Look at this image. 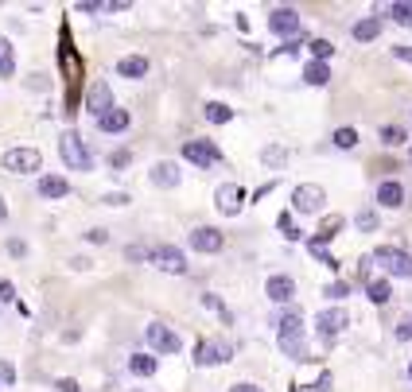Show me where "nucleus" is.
<instances>
[{
  "label": "nucleus",
  "instance_id": "42",
  "mask_svg": "<svg viewBox=\"0 0 412 392\" xmlns=\"http://www.w3.org/2000/svg\"><path fill=\"white\" fill-rule=\"evenodd\" d=\"M70 268H78V272H90L93 260H90V257H70Z\"/></svg>",
  "mask_w": 412,
  "mask_h": 392
},
{
  "label": "nucleus",
  "instance_id": "4",
  "mask_svg": "<svg viewBox=\"0 0 412 392\" xmlns=\"http://www.w3.org/2000/svg\"><path fill=\"white\" fill-rule=\"evenodd\" d=\"M144 342H148L152 353H179L183 350V338L168 323H148L144 326Z\"/></svg>",
  "mask_w": 412,
  "mask_h": 392
},
{
  "label": "nucleus",
  "instance_id": "29",
  "mask_svg": "<svg viewBox=\"0 0 412 392\" xmlns=\"http://www.w3.org/2000/svg\"><path fill=\"white\" fill-rule=\"evenodd\" d=\"M404 140H408L404 125H385V128H381V144H385V148H401Z\"/></svg>",
  "mask_w": 412,
  "mask_h": 392
},
{
  "label": "nucleus",
  "instance_id": "44",
  "mask_svg": "<svg viewBox=\"0 0 412 392\" xmlns=\"http://www.w3.org/2000/svg\"><path fill=\"white\" fill-rule=\"evenodd\" d=\"M12 295H16V288H12L8 280H0V299H12Z\"/></svg>",
  "mask_w": 412,
  "mask_h": 392
},
{
  "label": "nucleus",
  "instance_id": "5",
  "mask_svg": "<svg viewBox=\"0 0 412 392\" xmlns=\"http://www.w3.org/2000/svg\"><path fill=\"white\" fill-rule=\"evenodd\" d=\"M148 264H156L160 272H171V276H187V272H191L183 249H175V245H156V249H148Z\"/></svg>",
  "mask_w": 412,
  "mask_h": 392
},
{
  "label": "nucleus",
  "instance_id": "2",
  "mask_svg": "<svg viewBox=\"0 0 412 392\" xmlns=\"http://www.w3.org/2000/svg\"><path fill=\"white\" fill-rule=\"evenodd\" d=\"M59 151H62V163H67L70 171H93V151L82 144L78 133H62L59 136Z\"/></svg>",
  "mask_w": 412,
  "mask_h": 392
},
{
  "label": "nucleus",
  "instance_id": "1",
  "mask_svg": "<svg viewBox=\"0 0 412 392\" xmlns=\"http://www.w3.org/2000/svg\"><path fill=\"white\" fill-rule=\"evenodd\" d=\"M277 346L292 361H307V358H312L307 338H303V315H300V311H284V315H280V323H277Z\"/></svg>",
  "mask_w": 412,
  "mask_h": 392
},
{
  "label": "nucleus",
  "instance_id": "37",
  "mask_svg": "<svg viewBox=\"0 0 412 392\" xmlns=\"http://www.w3.org/2000/svg\"><path fill=\"white\" fill-rule=\"evenodd\" d=\"M86 241H90V245H105V241H109V229H101V226H93V229H90V234H86Z\"/></svg>",
  "mask_w": 412,
  "mask_h": 392
},
{
  "label": "nucleus",
  "instance_id": "26",
  "mask_svg": "<svg viewBox=\"0 0 412 392\" xmlns=\"http://www.w3.org/2000/svg\"><path fill=\"white\" fill-rule=\"evenodd\" d=\"M128 369H133L136 377H152L156 373V358H152V353H133V358H128Z\"/></svg>",
  "mask_w": 412,
  "mask_h": 392
},
{
  "label": "nucleus",
  "instance_id": "17",
  "mask_svg": "<svg viewBox=\"0 0 412 392\" xmlns=\"http://www.w3.org/2000/svg\"><path fill=\"white\" fill-rule=\"evenodd\" d=\"M117 74L128 78V82H140V78H148V59L144 55H125V59H117Z\"/></svg>",
  "mask_w": 412,
  "mask_h": 392
},
{
  "label": "nucleus",
  "instance_id": "45",
  "mask_svg": "<svg viewBox=\"0 0 412 392\" xmlns=\"http://www.w3.org/2000/svg\"><path fill=\"white\" fill-rule=\"evenodd\" d=\"M8 252H12V257H24L27 245H24V241H8Z\"/></svg>",
  "mask_w": 412,
  "mask_h": 392
},
{
  "label": "nucleus",
  "instance_id": "6",
  "mask_svg": "<svg viewBox=\"0 0 412 392\" xmlns=\"http://www.w3.org/2000/svg\"><path fill=\"white\" fill-rule=\"evenodd\" d=\"M269 32L272 35H280V39H300V35H307L303 32V20H300V12L295 8H272L269 12Z\"/></svg>",
  "mask_w": 412,
  "mask_h": 392
},
{
  "label": "nucleus",
  "instance_id": "36",
  "mask_svg": "<svg viewBox=\"0 0 412 392\" xmlns=\"http://www.w3.org/2000/svg\"><path fill=\"white\" fill-rule=\"evenodd\" d=\"M202 307H211V311H218V315H222V318H226V323H230V311H226V303H222V299H218V295H202Z\"/></svg>",
  "mask_w": 412,
  "mask_h": 392
},
{
  "label": "nucleus",
  "instance_id": "22",
  "mask_svg": "<svg viewBox=\"0 0 412 392\" xmlns=\"http://www.w3.org/2000/svg\"><path fill=\"white\" fill-rule=\"evenodd\" d=\"M202 117L211 121V125H230V121H234V109H230L226 101H206V105H202Z\"/></svg>",
  "mask_w": 412,
  "mask_h": 392
},
{
  "label": "nucleus",
  "instance_id": "13",
  "mask_svg": "<svg viewBox=\"0 0 412 392\" xmlns=\"http://www.w3.org/2000/svg\"><path fill=\"white\" fill-rule=\"evenodd\" d=\"M191 249L194 252H222L226 249V237H222V229H214V226H194L191 229Z\"/></svg>",
  "mask_w": 412,
  "mask_h": 392
},
{
  "label": "nucleus",
  "instance_id": "31",
  "mask_svg": "<svg viewBox=\"0 0 412 392\" xmlns=\"http://www.w3.org/2000/svg\"><path fill=\"white\" fill-rule=\"evenodd\" d=\"M331 144H335V148H354V144H358V133H354V128H338L335 136H331Z\"/></svg>",
  "mask_w": 412,
  "mask_h": 392
},
{
  "label": "nucleus",
  "instance_id": "23",
  "mask_svg": "<svg viewBox=\"0 0 412 392\" xmlns=\"http://www.w3.org/2000/svg\"><path fill=\"white\" fill-rule=\"evenodd\" d=\"M303 82H307V86H327L331 82V67H327V62H307V67H303Z\"/></svg>",
  "mask_w": 412,
  "mask_h": 392
},
{
  "label": "nucleus",
  "instance_id": "18",
  "mask_svg": "<svg viewBox=\"0 0 412 392\" xmlns=\"http://www.w3.org/2000/svg\"><path fill=\"white\" fill-rule=\"evenodd\" d=\"M148 179L156 187H164V191H171V187H179V167L171 163V159H160V163L148 171Z\"/></svg>",
  "mask_w": 412,
  "mask_h": 392
},
{
  "label": "nucleus",
  "instance_id": "40",
  "mask_svg": "<svg viewBox=\"0 0 412 392\" xmlns=\"http://www.w3.org/2000/svg\"><path fill=\"white\" fill-rule=\"evenodd\" d=\"M0 384H16V369L8 361H0Z\"/></svg>",
  "mask_w": 412,
  "mask_h": 392
},
{
  "label": "nucleus",
  "instance_id": "3",
  "mask_svg": "<svg viewBox=\"0 0 412 392\" xmlns=\"http://www.w3.org/2000/svg\"><path fill=\"white\" fill-rule=\"evenodd\" d=\"M373 264H381V272L385 276H401V280H412V257L404 249H397V245H381V249H373Z\"/></svg>",
  "mask_w": 412,
  "mask_h": 392
},
{
  "label": "nucleus",
  "instance_id": "46",
  "mask_svg": "<svg viewBox=\"0 0 412 392\" xmlns=\"http://www.w3.org/2000/svg\"><path fill=\"white\" fill-rule=\"evenodd\" d=\"M230 392H265V388H257V384H249V381H241V384H234Z\"/></svg>",
  "mask_w": 412,
  "mask_h": 392
},
{
  "label": "nucleus",
  "instance_id": "39",
  "mask_svg": "<svg viewBox=\"0 0 412 392\" xmlns=\"http://www.w3.org/2000/svg\"><path fill=\"white\" fill-rule=\"evenodd\" d=\"M393 59L412 62V47H408V43H393Z\"/></svg>",
  "mask_w": 412,
  "mask_h": 392
},
{
  "label": "nucleus",
  "instance_id": "34",
  "mask_svg": "<svg viewBox=\"0 0 412 392\" xmlns=\"http://www.w3.org/2000/svg\"><path fill=\"white\" fill-rule=\"evenodd\" d=\"M393 338H397V342H412V311H408V315L401 318V323H397Z\"/></svg>",
  "mask_w": 412,
  "mask_h": 392
},
{
  "label": "nucleus",
  "instance_id": "47",
  "mask_svg": "<svg viewBox=\"0 0 412 392\" xmlns=\"http://www.w3.org/2000/svg\"><path fill=\"white\" fill-rule=\"evenodd\" d=\"M4 217H8V206H4V198H0V222H4Z\"/></svg>",
  "mask_w": 412,
  "mask_h": 392
},
{
  "label": "nucleus",
  "instance_id": "14",
  "mask_svg": "<svg viewBox=\"0 0 412 392\" xmlns=\"http://www.w3.org/2000/svg\"><path fill=\"white\" fill-rule=\"evenodd\" d=\"M86 109H90L93 117H105L113 109V90H109V82H93L90 90H86Z\"/></svg>",
  "mask_w": 412,
  "mask_h": 392
},
{
  "label": "nucleus",
  "instance_id": "50",
  "mask_svg": "<svg viewBox=\"0 0 412 392\" xmlns=\"http://www.w3.org/2000/svg\"><path fill=\"white\" fill-rule=\"evenodd\" d=\"M133 392H136V388H133Z\"/></svg>",
  "mask_w": 412,
  "mask_h": 392
},
{
  "label": "nucleus",
  "instance_id": "12",
  "mask_svg": "<svg viewBox=\"0 0 412 392\" xmlns=\"http://www.w3.org/2000/svg\"><path fill=\"white\" fill-rule=\"evenodd\" d=\"M315 330H319L323 342H335L338 334L346 330V311H338V307L319 311V315H315Z\"/></svg>",
  "mask_w": 412,
  "mask_h": 392
},
{
  "label": "nucleus",
  "instance_id": "20",
  "mask_svg": "<svg viewBox=\"0 0 412 392\" xmlns=\"http://www.w3.org/2000/svg\"><path fill=\"white\" fill-rule=\"evenodd\" d=\"M98 128H101V133H109V136L125 133V128H128V113H125V109H117V105H113L109 113H105V117H98Z\"/></svg>",
  "mask_w": 412,
  "mask_h": 392
},
{
  "label": "nucleus",
  "instance_id": "49",
  "mask_svg": "<svg viewBox=\"0 0 412 392\" xmlns=\"http://www.w3.org/2000/svg\"><path fill=\"white\" fill-rule=\"evenodd\" d=\"M408 377H412V361H408Z\"/></svg>",
  "mask_w": 412,
  "mask_h": 392
},
{
  "label": "nucleus",
  "instance_id": "43",
  "mask_svg": "<svg viewBox=\"0 0 412 392\" xmlns=\"http://www.w3.org/2000/svg\"><path fill=\"white\" fill-rule=\"evenodd\" d=\"M55 388H59V392H78V381H70V377H62V381H55Z\"/></svg>",
  "mask_w": 412,
  "mask_h": 392
},
{
  "label": "nucleus",
  "instance_id": "16",
  "mask_svg": "<svg viewBox=\"0 0 412 392\" xmlns=\"http://www.w3.org/2000/svg\"><path fill=\"white\" fill-rule=\"evenodd\" d=\"M378 206H385V210L404 206V183L401 179H381L378 183Z\"/></svg>",
  "mask_w": 412,
  "mask_h": 392
},
{
  "label": "nucleus",
  "instance_id": "38",
  "mask_svg": "<svg viewBox=\"0 0 412 392\" xmlns=\"http://www.w3.org/2000/svg\"><path fill=\"white\" fill-rule=\"evenodd\" d=\"M101 202H105V206H128V194L125 191H109Z\"/></svg>",
  "mask_w": 412,
  "mask_h": 392
},
{
  "label": "nucleus",
  "instance_id": "15",
  "mask_svg": "<svg viewBox=\"0 0 412 392\" xmlns=\"http://www.w3.org/2000/svg\"><path fill=\"white\" fill-rule=\"evenodd\" d=\"M265 295H269L272 303H292L295 299V280L292 276H269V280H265Z\"/></svg>",
  "mask_w": 412,
  "mask_h": 392
},
{
  "label": "nucleus",
  "instance_id": "11",
  "mask_svg": "<svg viewBox=\"0 0 412 392\" xmlns=\"http://www.w3.org/2000/svg\"><path fill=\"white\" fill-rule=\"evenodd\" d=\"M183 159H191L194 167H214L222 159V151H218L214 140H187L183 144Z\"/></svg>",
  "mask_w": 412,
  "mask_h": 392
},
{
  "label": "nucleus",
  "instance_id": "28",
  "mask_svg": "<svg viewBox=\"0 0 412 392\" xmlns=\"http://www.w3.org/2000/svg\"><path fill=\"white\" fill-rule=\"evenodd\" d=\"M16 74V59H12V43L0 35V78H12Z\"/></svg>",
  "mask_w": 412,
  "mask_h": 392
},
{
  "label": "nucleus",
  "instance_id": "33",
  "mask_svg": "<svg viewBox=\"0 0 412 392\" xmlns=\"http://www.w3.org/2000/svg\"><path fill=\"white\" fill-rule=\"evenodd\" d=\"M312 55H315V62H327L331 55H335V47H331L327 39H312Z\"/></svg>",
  "mask_w": 412,
  "mask_h": 392
},
{
  "label": "nucleus",
  "instance_id": "35",
  "mask_svg": "<svg viewBox=\"0 0 412 392\" xmlns=\"http://www.w3.org/2000/svg\"><path fill=\"white\" fill-rule=\"evenodd\" d=\"M323 295H327V299H346V295H350V284H343V280H335V284H327V292H323Z\"/></svg>",
  "mask_w": 412,
  "mask_h": 392
},
{
  "label": "nucleus",
  "instance_id": "8",
  "mask_svg": "<svg viewBox=\"0 0 412 392\" xmlns=\"http://www.w3.org/2000/svg\"><path fill=\"white\" fill-rule=\"evenodd\" d=\"M0 163H4V171H8V175H35V171H39V163H43V156L35 148H8Z\"/></svg>",
  "mask_w": 412,
  "mask_h": 392
},
{
  "label": "nucleus",
  "instance_id": "30",
  "mask_svg": "<svg viewBox=\"0 0 412 392\" xmlns=\"http://www.w3.org/2000/svg\"><path fill=\"white\" fill-rule=\"evenodd\" d=\"M354 226L362 229V234H373V229H378V210H358V214H354Z\"/></svg>",
  "mask_w": 412,
  "mask_h": 392
},
{
  "label": "nucleus",
  "instance_id": "19",
  "mask_svg": "<svg viewBox=\"0 0 412 392\" xmlns=\"http://www.w3.org/2000/svg\"><path fill=\"white\" fill-rule=\"evenodd\" d=\"M381 27H385V20H381V16H362L358 24L350 27V35H354L358 43H373V39L381 35Z\"/></svg>",
  "mask_w": 412,
  "mask_h": 392
},
{
  "label": "nucleus",
  "instance_id": "32",
  "mask_svg": "<svg viewBox=\"0 0 412 392\" xmlns=\"http://www.w3.org/2000/svg\"><path fill=\"white\" fill-rule=\"evenodd\" d=\"M128 163H133V151H128V148H117V151H109V167H113V171H125Z\"/></svg>",
  "mask_w": 412,
  "mask_h": 392
},
{
  "label": "nucleus",
  "instance_id": "7",
  "mask_svg": "<svg viewBox=\"0 0 412 392\" xmlns=\"http://www.w3.org/2000/svg\"><path fill=\"white\" fill-rule=\"evenodd\" d=\"M230 358H234V342H230V338H202L199 350H194V361H199L202 369L206 365H226Z\"/></svg>",
  "mask_w": 412,
  "mask_h": 392
},
{
  "label": "nucleus",
  "instance_id": "9",
  "mask_svg": "<svg viewBox=\"0 0 412 392\" xmlns=\"http://www.w3.org/2000/svg\"><path fill=\"white\" fill-rule=\"evenodd\" d=\"M323 202H327V191L319 183H300L292 191V210L295 214H319Z\"/></svg>",
  "mask_w": 412,
  "mask_h": 392
},
{
  "label": "nucleus",
  "instance_id": "41",
  "mask_svg": "<svg viewBox=\"0 0 412 392\" xmlns=\"http://www.w3.org/2000/svg\"><path fill=\"white\" fill-rule=\"evenodd\" d=\"M303 39H307V35H300V39H288L284 47L277 50V55H300V43H303Z\"/></svg>",
  "mask_w": 412,
  "mask_h": 392
},
{
  "label": "nucleus",
  "instance_id": "10",
  "mask_svg": "<svg viewBox=\"0 0 412 392\" xmlns=\"http://www.w3.org/2000/svg\"><path fill=\"white\" fill-rule=\"evenodd\" d=\"M245 187H237V183H222L218 191H214V206H218V214H226V217H237L241 214V206H245Z\"/></svg>",
  "mask_w": 412,
  "mask_h": 392
},
{
  "label": "nucleus",
  "instance_id": "25",
  "mask_svg": "<svg viewBox=\"0 0 412 392\" xmlns=\"http://www.w3.org/2000/svg\"><path fill=\"white\" fill-rule=\"evenodd\" d=\"M385 16L393 20V24L412 27V4H408V0H397V4H389V8H385Z\"/></svg>",
  "mask_w": 412,
  "mask_h": 392
},
{
  "label": "nucleus",
  "instance_id": "48",
  "mask_svg": "<svg viewBox=\"0 0 412 392\" xmlns=\"http://www.w3.org/2000/svg\"><path fill=\"white\" fill-rule=\"evenodd\" d=\"M295 392H300V388H295ZM303 392H315V388H303Z\"/></svg>",
  "mask_w": 412,
  "mask_h": 392
},
{
  "label": "nucleus",
  "instance_id": "27",
  "mask_svg": "<svg viewBox=\"0 0 412 392\" xmlns=\"http://www.w3.org/2000/svg\"><path fill=\"white\" fill-rule=\"evenodd\" d=\"M261 163H265V167H272V171H280V167L288 163V151L280 148V144H269V148L261 151Z\"/></svg>",
  "mask_w": 412,
  "mask_h": 392
},
{
  "label": "nucleus",
  "instance_id": "21",
  "mask_svg": "<svg viewBox=\"0 0 412 392\" xmlns=\"http://www.w3.org/2000/svg\"><path fill=\"white\" fill-rule=\"evenodd\" d=\"M39 194L43 198H67L70 194V183L62 175H43L39 179Z\"/></svg>",
  "mask_w": 412,
  "mask_h": 392
},
{
  "label": "nucleus",
  "instance_id": "24",
  "mask_svg": "<svg viewBox=\"0 0 412 392\" xmlns=\"http://www.w3.org/2000/svg\"><path fill=\"white\" fill-rule=\"evenodd\" d=\"M366 295H370V303H389V295H393V288H389V280H366Z\"/></svg>",
  "mask_w": 412,
  "mask_h": 392
}]
</instances>
